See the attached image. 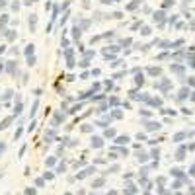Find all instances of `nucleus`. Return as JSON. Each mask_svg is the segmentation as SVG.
<instances>
[{
	"label": "nucleus",
	"mask_w": 195,
	"mask_h": 195,
	"mask_svg": "<svg viewBox=\"0 0 195 195\" xmlns=\"http://www.w3.org/2000/svg\"><path fill=\"white\" fill-rule=\"evenodd\" d=\"M35 24H37V18H35V14H31V18H29V29L31 31L35 29Z\"/></svg>",
	"instance_id": "obj_1"
}]
</instances>
